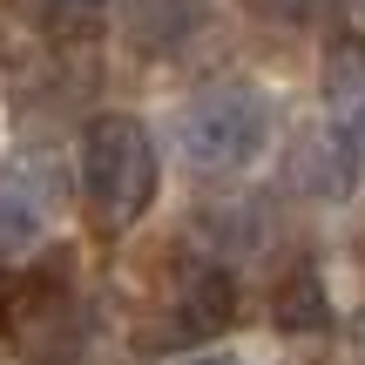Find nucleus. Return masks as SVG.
<instances>
[{
	"label": "nucleus",
	"instance_id": "obj_5",
	"mask_svg": "<svg viewBox=\"0 0 365 365\" xmlns=\"http://www.w3.org/2000/svg\"><path fill=\"white\" fill-rule=\"evenodd\" d=\"M237 318V277L210 257H190L176 271V325L143 331V345H176V339H210Z\"/></svg>",
	"mask_w": 365,
	"mask_h": 365
},
{
	"label": "nucleus",
	"instance_id": "obj_11",
	"mask_svg": "<svg viewBox=\"0 0 365 365\" xmlns=\"http://www.w3.org/2000/svg\"><path fill=\"white\" fill-rule=\"evenodd\" d=\"M352 352H359V365H365V312L352 318Z\"/></svg>",
	"mask_w": 365,
	"mask_h": 365
},
{
	"label": "nucleus",
	"instance_id": "obj_3",
	"mask_svg": "<svg viewBox=\"0 0 365 365\" xmlns=\"http://www.w3.org/2000/svg\"><path fill=\"white\" fill-rule=\"evenodd\" d=\"M54 210H61V176L48 156L21 149V156L0 163V257H21L48 237Z\"/></svg>",
	"mask_w": 365,
	"mask_h": 365
},
{
	"label": "nucleus",
	"instance_id": "obj_4",
	"mask_svg": "<svg viewBox=\"0 0 365 365\" xmlns=\"http://www.w3.org/2000/svg\"><path fill=\"white\" fill-rule=\"evenodd\" d=\"M7 339L21 345L34 365H61L81 345V312L68 298V284L54 277H27L21 291H7Z\"/></svg>",
	"mask_w": 365,
	"mask_h": 365
},
{
	"label": "nucleus",
	"instance_id": "obj_13",
	"mask_svg": "<svg viewBox=\"0 0 365 365\" xmlns=\"http://www.w3.org/2000/svg\"><path fill=\"white\" fill-rule=\"evenodd\" d=\"M0 331H7V291H0Z\"/></svg>",
	"mask_w": 365,
	"mask_h": 365
},
{
	"label": "nucleus",
	"instance_id": "obj_6",
	"mask_svg": "<svg viewBox=\"0 0 365 365\" xmlns=\"http://www.w3.org/2000/svg\"><path fill=\"white\" fill-rule=\"evenodd\" d=\"M325 108L345 135L365 149V41L359 34H339L325 54Z\"/></svg>",
	"mask_w": 365,
	"mask_h": 365
},
{
	"label": "nucleus",
	"instance_id": "obj_9",
	"mask_svg": "<svg viewBox=\"0 0 365 365\" xmlns=\"http://www.w3.org/2000/svg\"><path fill=\"white\" fill-rule=\"evenodd\" d=\"M108 21V0H34V27L48 41H95Z\"/></svg>",
	"mask_w": 365,
	"mask_h": 365
},
{
	"label": "nucleus",
	"instance_id": "obj_10",
	"mask_svg": "<svg viewBox=\"0 0 365 365\" xmlns=\"http://www.w3.org/2000/svg\"><path fill=\"white\" fill-rule=\"evenodd\" d=\"M250 14H264V21H284V27H298V21H312L318 14V0H244Z\"/></svg>",
	"mask_w": 365,
	"mask_h": 365
},
{
	"label": "nucleus",
	"instance_id": "obj_12",
	"mask_svg": "<svg viewBox=\"0 0 365 365\" xmlns=\"http://www.w3.org/2000/svg\"><path fill=\"white\" fill-rule=\"evenodd\" d=\"M190 365H237L230 352H203V359H190Z\"/></svg>",
	"mask_w": 365,
	"mask_h": 365
},
{
	"label": "nucleus",
	"instance_id": "obj_8",
	"mask_svg": "<svg viewBox=\"0 0 365 365\" xmlns=\"http://www.w3.org/2000/svg\"><path fill=\"white\" fill-rule=\"evenodd\" d=\"M271 318H277L284 331H318V325H325L331 304H325V284H318V271H304V264H298V271H291L284 284L271 291Z\"/></svg>",
	"mask_w": 365,
	"mask_h": 365
},
{
	"label": "nucleus",
	"instance_id": "obj_7",
	"mask_svg": "<svg viewBox=\"0 0 365 365\" xmlns=\"http://www.w3.org/2000/svg\"><path fill=\"white\" fill-rule=\"evenodd\" d=\"M291 176H298V190L304 196H318V203H339L345 190H352V156H345L331 135H304L298 143V163H291Z\"/></svg>",
	"mask_w": 365,
	"mask_h": 365
},
{
	"label": "nucleus",
	"instance_id": "obj_2",
	"mask_svg": "<svg viewBox=\"0 0 365 365\" xmlns=\"http://www.w3.org/2000/svg\"><path fill=\"white\" fill-rule=\"evenodd\" d=\"M176 143L182 156H190V170H244V163H257V149L271 143V102H264L257 88H244V81H230V88H203L190 108H182L176 122Z\"/></svg>",
	"mask_w": 365,
	"mask_h": 365
},
{
	"label": "nucleus",
	"instance_id": "obj_1",
	"mask_svg": "<svg viewBox=\"0 0 365 365\" xmlns=\"http://www.w3.org/2000/svg\"><path fill=\"white\" fill-rule=\"evenodd\" d=\"M81 190H88V210L102 230H129L156 203V143L135 115H122V108L88 115V129H81Z\"/></svg>",
	"mask_w": 365,
	"mask_h": 365
}]
</instances>
